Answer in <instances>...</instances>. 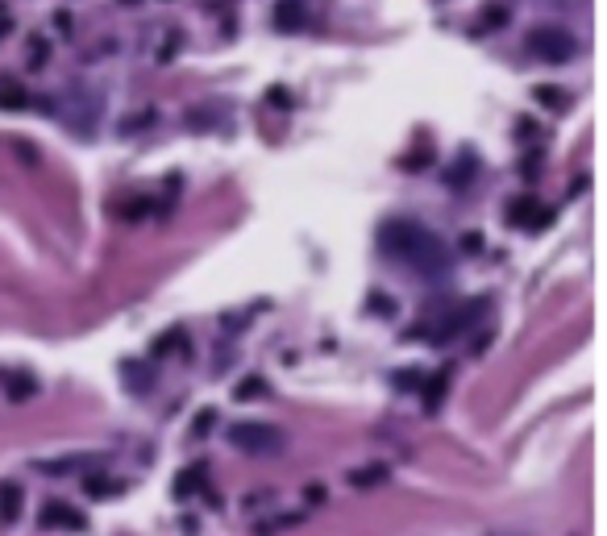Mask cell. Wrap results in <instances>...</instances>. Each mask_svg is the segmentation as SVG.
Listing matches in <instances>:
<instances>
[{"mask_svg":"<svg viewBox=\"0 0 607 536\" xmlns=\"http://www.w3.org/2000/svg\"><path fill=\"white\" fill-rule=\"evenodd\" d=\"M379 246L387 258L412 266L416 275L424 279H441L449 275V250L437 233H429L420 221H387L379 233Z\"/></svg>","mask_w":607,"mask_h":536,"instance_id":"cell-1","label":"cell"},{"mask_svg":"<svg viewBox=\"0 0 607 536\" xmlns=\"http://www.w3.org/2000/svg\"><path fill=\"white\" fill-rule=\"evenodd\" d=\"M229 445L250 453V457H266L283 445V433L275 424H262V420H242V424H229Z\"/></svg>","mask_w":607,"mask_h":536,"instance_id":"cell-2","label":"cell"},{"mask_svg":"<svg viewBox=\"0 0 607 536\" xmlns=\"http://www.w3.org/2000/svg\"><path fill=\"white\" fill-rule=\"evenodd\" d=\"M574 50H578V42L566 30H557V25H537V30H528V55H537L545 63H570Z\"/></svg>","mask_w":607,"mask_h":536,"instance_id":"cell-3","label":"cell"},{"mask_svg":"<svg viewBox=\"0 0 607 536\" xmlns=\"http://www.w3.org/2000/svg\"><path fill=\"white\" fill-rule=\"evenodd\" d=\"M38 524H46V528H84L88 515H84L79 507L63 503V499H46L42 511H38Z\"/></svg>","mask_w":607,"mask_h":536,"instance_id":"cell-4","label":"cell"},{"mask_svg":"<svg viewBox=\"0 0 607 536\" xmlns=\"http://www.w3.org/2000/svg\"><path fill=\"white\" fill-rule=\"evenodd\" d=\"M96 117H100V96L96 92H71V129L79 133H92L96 129Z\"/></svg>","mask_w":607,"mask_h":536,"instance_id":"cell-5","label":"cell"},{"mask_svg":"<svg viewBox=\"0 0 607 536\" xmlns=\"http://www.w3.org/2000/svg\"><path fill=\"white\" fill-rule=\"evenodd\" d=\"M508 221L520 229H541V224H549V208H541V200H533V195H520L508 204Z\"/></svg>","mask_w":607,"mask_h":536,"instance_id":"cell-6","label":"cell"},{"mask_svg":"<svg viewBox=\"0 0 607 536\" xmlns=\"http://www.w3.org/2000/svg\"><path fill=\"white\" fill-rule=\"evenodd\" d=\"M275 30H300L308 21V0H275V13H271Z\"/></svg>","mask_w":607,"mask_h":536,"instance_id":"cell-7","label":"cell"},{"mask_svg":"<svg viewBox=\"0 0 607 536\" xmlns=\"http://www.w3.org/2000/svg\"><path fill=\"white\" fill-rule=\"evenodd\" d=\"M0 382H4V395H8L13 404H25V399L38 395V379H33L30 370H4Z\"/></svg>","mask_w":607,"mask_h":536,"instance_id":"cell-8","label":"cell"},{"mask_svg":"<svg viewBox=\"0 0 607 536\" xmlns=\"http://www.w3.org/2000/svg\"><path fill=\"white\" fill-rule=\"evenodd\" d=\"M21 507H25L21 482H0V524H17Z\"/></svg>","mask_w":607,"mask_h":536,"instance_id":"cell-9","label":"cell"},{"mask_svg":"<svg viewBox=\"0 0 607 536\" xmlns=\"http://www.w3.org/2000/svg\"><path fill=\"white\" fill-rule=\"evenodd\" d=\"M171 491H175V499H192L195 491H204V466L179 470L175 474V482H171Z\"/></svg>","mask_w":607,"mask_h":536,"instance_id":"cell-10","label":"cell"},{"mask_svg":"<svg viewBox=\"0 0 607 536\" xmlns=\"http://www.w3.org/2000/svg\"><path fill=\"white\" fill-rule=\"evenodd\" d=\"M30 104V92L17 84V79H8V75H0V108H8V113H17V108H25Z\"/></svg>","mask_w":607,"mask_h":536,"instance_id":"cell-11","label":"cell"},{"mask_svg":"<svg viewBox=\"0 0 607 536\" xmlns=\"http://www.w3.org/2000/svg\"><path fill=\"white\" fill-rule=\"evenodd\" d=\"M533 96H537L541 104H549L553 113H566V108H570V96L562 92V88H549V84H545V88H533Z\"/></svg>","mask_w":607,"mask_h":536,"instance_id":"cell-12","label":"cell"},{"mask_svg":"<svg viewBox=\"0 0 607 536\" xmlns=\"http://www.w3.org/2000/svg\"><path fill=\"white\" fill-rule=\"evenodd\" d=\"M258 395H266V379L262 375H250V379H242L233 387V399H258Z\"/></svg>","mask_w":607,"mask_h":536,"instance_id":"cell-13","label":"cell"},{"mask_svg":"<svg viewBox=\"0 0 607 536\" xmlns=\"http://www.w3.org/2000/svg\"><path fill=\"white\" fill-rule=\"evenodd\" d=\"M383 478H387L383 466H366V470H353V474H350V482H353V486H379Z\"/></svg>","mask_w":607,"mask_h":536,"instance_id":"cell-14","label":"cell"},{"mask_svg":"<svg viewBox=\"0 0 607 536\" xmlns=\"http://www.w3.org/2000/svg\"><path fill=\"white\" fill-rule=\"evenodd\" d=\"M175 346H179V349L188 346V333H183V329H175V333H162L159 341H154V353H166V349H175Z\"/></svg>","mask_w":607,"mask_h":536,"instance_id":"cell-15","label":"cell"},{"mask_svg":"<svg viewBox=\"0 0 607 536\" xmlns=\"http://www.w3.org/2000/svg\"><path fill=\"white\" fill-rule=\"evenodd\" d=\"M50 59V42L46 38H30V67H42Z\"/></svg>","mask_w":607,"mask_h":536,"instance_id":"cell-16","label":"cell"},{"mask_svg":"<svg viewBox=\"0 0 607 536\" xmlns=\"http://www.w3.org/2000/svg\"><path fill=\"white\" fill-rule=\"evenodd\" d=\"M84 486H88V495H92V499H104V495H113V482H108V478H100V474L84 478Z\"/></svg>","mask_w":607,"mask_h":536,"instance_id":"cell-17","label":"cell"},{"mask_svg":"<svg viewBox=\"0 0 607 536\" xmlns=\"http://www.w3.org/2000/svg\"><path fill=\"white\" fill-rule=\"evenodd\" d=\"M212 424H217V411H212V408H208V411H200V416H195V428H192V437H204V433H208Z\"/></svg>","mask_w":607,"mask_h":536,"instance_id":"cell-18","label":"cell"},{"mask_svg":"<svg viewBox=\"0 0 607 536\" xmlns=\"http://www.w3.org/2000/svg\"><path fill=\"white\" fill-rule=\"evenodd\" d=\"M504 21H508V8L491 4V8H487V25H504Z\"/></svg>","mask_w":607,"mask_h":536,"instance_id":"cell-19","label":"cell"},{"mask_svg":"<svg viewBox=\"0 0 607 536\" xmlns=\"http://www.w3.org/2000/svg\"><path fill=\"white\" fill-rule=\"evenodd\" d=\"M462 250H466V253H479L482 250V233H466V237H462Z\"/></svg>","mask_w":607,"mask_h":536,"instance_id":"cell-20","label":"cell"},{"mask_svg":"<svg viewBox=\"0 0 607 536\" xmlns=\"http://www.w3.org/2000/svg\"><path fill=\"white\" fill-rule=\"evenodd\" d=\"M304 499H312V503H324V486H320V482L304 486Z\"/></svg>","mask_w":607,"mask_h":536,"instance_id":"cell-21","label":"cell"},{"mask_svg":"<svg viewBox=\"0 0 607 536\" xmlns=\"http://www.w3.org/2000/svg\"><path fill=\"white\" fill-rule=\"evenodd\" d=\"M13 33V17H0V38H8Z\"/></svg>","mask_w":607,"mask_h":536,"instance_id":"cell-22","label":"cell"}]
</instances>
